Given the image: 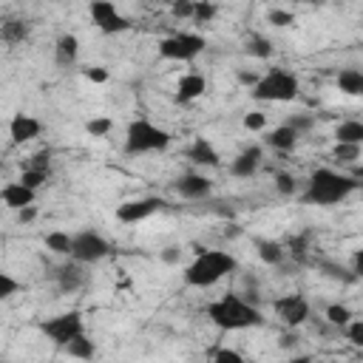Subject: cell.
Returning a JSON list of instances; mask_svg holds the SVG:
<instances>
[{
  "label": "cell",
  "instance_id": "6da1fadb",
  "mask_svg": "<svg viewBox=\"0 0 363 363\" xmlns=\"http://www.w3.org/2000/svg\"><path fill=\"white\" fill-rule=\"evenodd\" d=\"M357 179L346 176V173H337L332 167H318L309 182H306V193H303V201L306 204H320V207H329V204H340L343 199H349L354 190H357Z\"/></svg>",
  "mask_w": 363,
  "mask_h": 363
},
{
  "label": "cell",
  "instance_id": "7a4b0ae2",
  "mask_svg": "<svg viewBox=\"0 0 363 363\" xmlns=\"http://www.w3.org/2000/svg\"><path fill=\"white\" fill-rule=\"evenodd\" d=\"M207 318L224 332H238V329H250V326L264 323L261 309L255 303L244 301L241 295H221L218 301H213L207 306Z\"/></svg>",
  "mask_w": 363,
  "mask_h": 363
},
{
  "label": "cell",
  "instance_id": "3957f363",
  "mask_svg": "<svg viewBox=\"0 0 363 363\" xmlns=\"http://www.w3.org/2000/svg\"><path fill=\"white\" fill-rule=\"evenodd\" d=\"M238 267V261L227 252V250H204L199 252L187 267H184V284L187 286H213L218 284L224 275H230Z\"/></svg>",
  "mask_w": 363,
  "mask_h": 363
},
{
  "label": "cell",
  "instance_id": "277c9868",
  "mask_svg": "<svg viewBox=\"0 0 363 363\" xmlns=\"http://www.w3.org/2000/svg\"><path fill=\"white\" fill-rule=\"evenodd\" d=\"M298 91H301V82L292 71L272 68L264 77H258V82L252 88V96L258 102H289V99L298 96Z\"/></svg>",
  "mask_w": 363,
  "mask_h": 363
},
{
  "label": "cell",
  "instance_id": "5b68a950",
  "mask_svg": "<svg viewBox=\"0 0 363 363\" xmlns=\"http://www.w3.org/2000/svg\"><path fill=\"white\" fill-rule=\"evenodd\" d=\"M170 145V133L147 119H133L125 130V150L128 153H156Z\"/></svg>",
  "mask_w": 363,
  "mask_h": 363
},
{
  "label": "cell",
  "instance_id": "8992f818",
  "mask_svg": "<svg viewBox=\"0 0 363 363\" xmlns=\"http://www.w3.org/2000/svg\"><path fill=\"white\" fill-rule=\"evenodd\" d=\"M204 45H207V40L201 34L179 31V34H170L159 43V57L162 60H176V62H190L204 51Z\"/></svg>",
  "mask_w": 363,
  "mask_h": 363
},
{
  "label": "cell",
  "instance_id": "52a82bcc",
  "mask_svg": "<svg viewBox=\"0 0 363 363\" xmlns=\"http://www.w3.org/2000/svg\"><path fill=\"white\" fill-rule=\"evenodd\" d=\"M43 335L51 340V343H57V346H65L68 340H74L77 335H82L85 332V320H82V315L79 312H62V315H54V318H48L43 326Z\"/></svg>",
  "mask_w": 363,
  "mask_h": 363
},
{
  "label": "cell",
  "instance_id": "ba28073f",
  "mask_svg": "<svg viewBox=\"0 0 363 363\" xmlns=\"http://www.w3.org/2000/svg\"><path fill=\"white\" fill-rule=\"evenodd\" d=\"M111 252V244L94 233V230H82L77 235H71V258L77 264H94V261H102L105 255Z\"/></svg>",
  "mask_w": 363,
  "mask_h": 363
},
{
  "label": "cell",
  "instance_id": "9c48e42d",
  "mask_svg": "<svg viewBox=\"0 0 363 363\" xmlns=\"http://www.w3.org/2000/svg\"><path fill=\"white\" fill-rule=\"evenodd\" d=\"M88 14H91L94 26L102 34H122V31L130 28V20L125 14H119V9L113 3H108V0H94L91 9H88Z\"/></svg>",
  "mask_w": 363,
  "mask_h": 363
},
{
  "label": "cell",
  "instance_id": "30bf717a",
  "mask_svg": "<svg viewBox=\"0 0 363 363\" xmlns=\"http://www.w3.org/2000/svg\"><path fill=\"white\" fill-rule=\"evenodd\" d=\"M272 312L278 315V320L284 326L295 329L309 318V301L303 295H295V292L292 295H281V298L272 301Z\"/></svg>",
  "mask_w": 363,
  "mask_h": 363
},
{
  "label": "cell",
  "instance_id": "8fae6325",
  "mask_svg": "<svg viewBox=\"0 0 363 363\" xmlns=\"http://www.w3.org/2000/svg\"><path fill=\"white\" fill-rule=\"evenodd\" d=\"M164 207V201L159 196H142V199H130V201H122L116 207V221L122 224H136V221H145L150 218L153 213H159Z\"/></svg>",
  "mask_w": 363,
  "mask_h": 363
},
{
  "label": "cell",
  "instance_id": "7c38bea8",
  "mask_svg": "<svg viewBox=\"0 0 363 363\" xmlns=\"http://www.w3.org/2000/svg\"><path fill=\"white\" fill-rule=\"evenodd\" d=\"M43 133V122L37 116H28V113H14L11 122H9V136L14 145H26L31 139H37Z\"/></svg>",
  "mask_w": 363,
  "mask_h": 363
},
{
  "label": "cell",
  "instance_id": "4fadbf2b",
  "mask_svg": "<svg viewBox=\"0 0 363 363\" xmlns=\"http://www.w3.org/2000/svg\"><path fill=\"white\" fill-rule=\"evenodd\" d=\"M213 190V182L201 173H184L176 179V193L184 199H204Z\"/></svg>",
  "mask_w": 363,
  "mask_h": 363
},
{
  "label": "cell",
  "instance_id": "5bb4252c",
  "mask_svg": "<svg viewBox=\"0 0 363 363\" xmlns=\"http://www.w3.org/2000/svg\"><path fill=\"white\" fill-rule=\"evenodd\" d=\"M34 190H28L26 184H20V182H9V184H3V190H0V199H3V204L9 207V210H23V207H28V204H34Z\"/></svg>",
  "mask_w": 363,
  "mask_h": 363
},
{
  "label": "cell",
  "instance_id": "9a60e30c",
  "mask_svg": "<svg viewBox=\"0 0 363 363\" xmlns=\"http://www.w3.org/2000/svg\"><path fill=\"white\" fill-rule=\"evenodd\" d=\"M187 159L196 162V164H201V167H218V164H221L218 150H216L204 136H199V139L187 147Z\"/></svg>",
  "mask_w": 363,
  "mask_h": 363
},
{
  "label": "cell",
  "instance_id": "2e32d148",
  "mask_svg": "<svg viewBox=\"0 0 363 363\" xmlns=\"http://www.w3.org/2000/svg\"><path fill=\"white\" fill-rule=\"evenodd\" d=\"M258 164H261V147H247V150H241V153L233 159L230 173L238 176V179H250V176L258 170Z\"/></svg>",
  "mask_w": 363,
  "mask_h": 363
},
{
  "label": "cell",
  "instance_id": "e0dca14e",
  "mask_svg": "<svg viewBox=\"0 0 363 363\" xmlns=\"http://www.w3.org/2000/svg\"><path fill=\"white\" fill-rule=\"evenodd\" d=\"M204 88H207V82L201 74H184L176 85V102H193L204 94Z\"/></svg>",
  "mask_w": 363,
  "mask_h": 363
},
{
  "label": "cell",
  "instance_id": "ac0fdd59",
  "mask_svg": "<svg viewBox=\"0 0 363 363\" xmlns=\"http://www.w3.org/2000/svg\"><path fill=\"white\" fill-rule=\"evenodd\" d=\"M82 284H85V272H82V267H79L77 261L57 267V286H60L62 292H74V289H79Z\"/></svg>",
  "mask_w": 363,
  "mask_h": 363
},
{
  "label": "cell",
  "instance_id": "d6986e66",
  "mask_svg": "<svg viewBox=\"0 0 363 363\" xmlns=\"http://www.w3.org/2000/svg\"><path fill=\"white\" fill-rule=\"evenodd\" d=\"M295 142H298V133H295L289 125H278V128H272V130L267 133V145H269L272 150H281V153H289V150L295 147Z\"/></svg>",
  "mask_w": 363,
  "mask_h": 363
},
{
  "label": "cell",
  "instance_id": "ffe728a7",
  "mask_svg": "<svg viewBox=\"0 0 363 363\" xmlns=\"http://www.w3.org/2000/svg\"><path fill=\"white\" fill-rule=\"evenodd\" d=\"M28 37V23L23 20V17H9V20H3L0 23V40L3 43H23Z\"/></svg>",
  "mask_w": 363,
  "mask_h": 363
},
{
  "label": "cell",
  "instance_id": "44dd1931",
  "mask_svg": "<svg viewBox=\"0 0 363 363\" xmlns=\"http://www.w3.org/2000/svg\"><path fill=\"white\" fill-rule=\"evenodd\" d=\"M54 54H57L60 65H71L77 60V54H79V40L74 34H60L57 45H54Z\"/></svg>",
  "mask_w": 363,
  "mask_h": 363
},
{
  "label": "cell",
  "instance_id": "7402d4cb",
  "mask_svg": "<svg viewBox=\"0 0 363 363\" xmlns=\"http://www.w3.org/2000/svg\"><path fill=\"white\" fill-rule=\"evenodd\" d=\"M337 88L346 94V96H360L363 94V74L357 68H343L337 74Z\"/></svg>",
  "mask_w": 363,
  "mask_h": 363
},
{
  "label": "cell",
  "instance_id": "603a6c76",
  "mask_svg": "<svg viewBox=\"0 0 363 363\" xmlns=\"http://www.w3.org/2000/svg\"><path fill=\"white\" fill-rule=\"evenodd\" d=\"M335 139H337V145H360L363 142V125L357 119L340 122L335 128Z\"/></svg>",
  "mask_w": 363,
  "mask_h": 363
},
{
  "label": "cell",
  "instance_id": "cb8c5ba5",
  "mask_svg": "<svg viewBox=\"0 0 363 363\" xmlns=\"http://www.w3.org/2000/svg\"><path fill=\"white\" fill-rule=\"evenodd\" d=\"M62 349H65L71 357H77V360H91V357L96 354V346H94V340H91L85 332H82V335H77L74 340H68Z\"/></svg>",
  "mask_w": 363,
  "mask_h": 363
},
{
  "label": "cell",
  "instance_id": "d4e9b609",
  "mask_svg": "<svg viewBox=\"0 0 363 363\" xmlns=\"http://www.w3.org/2000/svg\"><path fill=\"white\" fill-rule=\"evenodd\" d=\"M45 247L51 252H57V255H71V235L62 233V230H51L45 235Z\"/></svg>",
  "mask_w": 363,
  "mask_h": 363
},
{
  "label": "cell",
  "instance_id": "484cf974",
  "mask_svg": "<svg viewBox=\"0 0 363 363\" xmlns=\"http://www.w3.org/2000/svg\"><path fill=\"white\" fill-rule=\"evenodd\" d=\"M258 258L264 264H281L284 261V247L278 241H258Z\"/></svg>",
  "mask_w": 363,
  "mask_h": 363
},
{
  "label": "cell",
  "instance_id": "4316f807",
  "mask_svg": "<svg viewBox=\"0 0 363 363\" xmlns=\"http://www.w3.org/2000/svg\"><path fill=\"white\" fill-rule=\"evenodd\" d=\"M332 159H335L337 164H357V159H360V145H335Z\"/></svg>",
  "mask_w": 363,
  "mask_h": 363
},
{
  "label": "cell",
  "instance_id": "83f0119b",
  "mask_svg": "<svg viewBox=\"0 0 363 363\" xmlns=\"http://www.w3.org/2000/svg\"><path fill=\"white\" fill-rule=\"evenodd\" d=\"M247 54H252V57H258V60H267V57H272V45H269L267 37L252 34V37L247 40Z\"/></svg>",
  "mask_w": 363,
  "mask_h": 363
},
{
  "label": "cell",
  "instance_id": "f1b7e54d",
  "mask_svg": "<svg viewBox=\"0 0 363 363\" xmlns=\"http://www.w3.org/2000/svg\"><path fill=\"white\" fill-rule=\"evenodd\" d=\"M352 318H354L352 309L343 306V303H332V306H326V320H329L332 326H346Z\"/></svg>",
  "mask_w": 363,
  "mask_h": 363
},
{
  "label": "cell",
  "instance_id": "f546056e",
  "mask_svg": "<svg viewBox=\"0 0 363 363\" xmlns=\"http://www.w3.org/2000/svg\"><path fill=\"white\" fill-rule=\"evenodd\" d=\"M20 281L14 278V275H9L6 269H0V301H6V298H11V295H17L20 292Z\"/></svg>",
  "mask_w": 363,
  "mask_h": 363
},
{
  "label": "cell",
  "instance_id": "4dcf8cb0",
  "mask_svg": "<svg viewBox=\"0 0 363 363\" xmlns=\"http://www.w3.org/2000/svg\"><path fill=\"white\" fill-rule=\"evenodd\" d=\"M111 128H113V119H111V116H94V119L85 125V130H88L91 136H108Z\"/></svg>",
  "mask_w": 363,
  "mask_h": 363
},
{
  "label": "cell",
  "instance_id": "1f68e13d",
  "mask_svg": "<svg viewBox=\"0 0 363 363\" xmlns=\"http://www.w3.org/2000/svg\"><path fill=\"white\" fill-rule=\"evenodd\" d=\"M17 182H20V184H26L28 190H34V193H37V190H40V187L48 182V173H40V170H23V176H20Z\"/></svg>",
  "mask_w": 363,
  "mask_h": 363
},
{
  "label": "cell",
  "instance_id": "d6a6232c",
  "mask_svg": "<svg viewBox=\"0 0 363 363\" xmlns=\"http://www.w3.org/2000/svg\"><path fill=\"white\" fill-rule=\"evenodd\" d=\"M216 6L213 3H193V23H210L216 17Z\"/></svg>",
  "mask_w": 363,
  "mask_h": 363
},
{
  "label": "cell",
  "instance_id": "836d02e7",
  "mask_svg": "<svg viewBox=\"0 0 363 363\" xmlns=\"http://www.w3.org/2000/svg\"><path fill=\"white\" fill-rule=\"evenodd\" d=\"M48 167H51V153L48 150H37L26 164V170H40V173H48Z\"/></svg>",
  "mask_w": 363,
  "mask_h": 363
},
{
  "label": "cell",
  "instance_id": "e575fe53",
  "mask_svg": "<svg viewBox=\"0 0 363 363\" xmlns=\"http://www.w3.org/2000/svg\"><path fill=\"white\" fill-rule=\"evenodd\" d=\"M346 337H349L352 346H363V320L352 318V320L346 323Z\"/></svg>",
  "mask_w": 363,
  "mask_h": 363
},
{
  "label": "cell",
  "instance_id": "d590c367",
  "mask_svg": "<svg viewBox=\"0 0 363 363\" xmlns=\"http://www.w3.org/2000/svg\"><path fill=\"white\" fill-rule=\"evenodd\" d=\"M170 14L176 20H193V0H176L170 6Z\"/></svg>",
  "mask_w": 363,
  "mask_h": 363
},
{
  "label": "cell",
  "instance_id": "8d00e7d4",
  "mask_svg": "<svg viewBox=\"0 0 363 363\" xmlns=\"http://www.w3.org/2000/svg\"><path fill=\"white\" fill-rule=\"evenodd\" d=\"M213 363H247L244 357H241V352H235V349H216V354H213Z\"/></svg>",
  "mask_w": 363,
  "mask_h": 363
},
{
  "label": "cell",
  "instance_id": "74e56055",
  "mask_svg": "<svg viewBox=\"0 0 363 363\" xmlns=\"http://www.w3.org/2000/svg\"><path fill=\"white\" fill-rule=\"evenodd\" d=\"M275 187L281 196H292L295 193V179L289 173H275Z\"/></svg>",
  "mask_w": 363,
  "mask_h": 363
},
{
  "label": "cell",
  "instance_id": "f35d334b",
  "mask_svg": "<svg viewBox=\"0 0 363 363\" xmlns=\"http://www.w3.org/2000/svg\"><path fill=\"white\" fill-rule=\"evenodd\" d=\"M269 23L272 26H278V28H284V26H289V23H295V17H292V11H284V9H272L269 14Z\"/></svg>",
  "mask_w": 363,
  "mask_h": 363
},
{
  "label": "cell",
  "instance_id": "ab89813d",
  "mask_svg": "<svg viewBox=\"0 0 363 363\" xmlns=\"http://www.w3.org/2000/svg\"><path fill=\"white\" fill-rule=\"evenodd\" d=\"M264 125H267V116L258 113V111H252V113L244 116V128H247V130H261Z\"/></svg>",
  "mask_w": 363,
  "mask_h": 363
},
{
  "label": "cell",
  "instance_id": "60d3db41",
  "mask_svg": "<svg viewBox=\"0 0 363 363\" xmlns=\"http://www.w3.org/2000/svg\"><path fill=\"white\" fill-rule=\"evenodd\" d=\"M286 125H289V128H292V130L301 136L303 130H309V128H312V116H292Z\"/></svg>",
  "mask_w": 363,
  "mask_h": 363
},
{
  "label": "cell",
  "instance_id": "b9f144b4",
  "mask_svg": "<svg viewBox=\"0 0 363 363\" xmlns=\"http://www.w3.org/2000/svg\"><path fill=\"white\" fill-rule=\"evenodd\" d=\"M85 79H91V82H105V79H108V71H105V68H99V65L85 68Z\"/></svg>",
  "mask_w": 363,
  "mask_h": 363
},
{
  "label": "cell",
  "instance_id": "7bdbcfd3",
  "mask_svg": "<svg viewBox=\"0 0 363 363\" xmlns=\"http://www.w3.org/2000/svg\"><path fill=\"white\" fill-rule=\"evenodd\" d=\"M34 218H37V207H34V204L17 210V221H20V224H28V221H34Z\"/></svg>",
  "mask_w": 363,
  "mask_h": 363
},
{
  "label": "cell",
  "instance_id": "ee69618b",
  "mask_svg": "<svg viewBox=\"0 0 363 363\" xmlns=\"http://www.w3.org/2000/svg\"><path fill=\"white\" fill-rule=\"evenodd\" d=\"M179 258H182V250H179V247H164V250H162V261H164V264H176Z\"/></svg>",
  "mask_w": 363,
  "mask_h": 363
},
{
  "label": "cell",
  "instance_id": "f6af8a7d",
  "mask_svg": "<svg viewBox=\"0 0 363 363\" xmlns=\"http://www.w3.org/2000/svg\"><path fill=\"white\" fill-rule=\"evenodd\" d=\"M238 82H241V85H247V88H255L258 74H255V71H238Z\"/></svg>",
  "mask_w": 363,
  "mask_h": 363
},
{
  "label": "cell",
  "instance_id": "bcb514c9",
  "mask_svg": "<svg viewBox=\"0 0 363 363\" xmlns=\"http://www.w3.org/2000/svg\"><path fill=\"white\" fill-rule=\"evenodd\" d=\"M292 343H298V337H295V335H284V337H281V346H284V349H289Z\"/></svg>",
  "mask_w": 363,
  "mask_h": 363
},
{
  "label": "cell",
  "instance_id": "7dc6e473",
  "mask_svg": "<svg viewBox=\"0 0 363 363\" xmlns=\"http://www.w3.org/2000/svg\"><path fill=\"white\" fill-rule=\"evenodd\" d=\"M286 363H312V357H309V354H295V357H289Z\"/></svg>",
  "mask_w": 363,
  "mask_h": 363
},
{
  "label": "cell",
  "instance_id": "c3c4849f",
  "mask_svg": "<svg viewBox=\"0 0 363 363\" xmlns=\"http://www.w3.org/2000/svg\"><path fill=\"white\" fill-rule=\"evenodd\" d=\"M0 167H3V159H0Z\"/></svg>",
  "mask_w": 363,
  "mask_h": 363
}]
</instances>
